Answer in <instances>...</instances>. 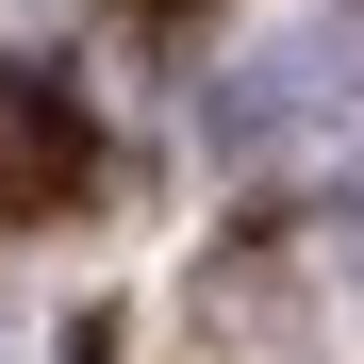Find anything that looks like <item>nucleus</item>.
<instances>
[{"label": "nucleus", "mask_w": 364, "mask_h": 364, "mask_svg": "<svg viewBox=\"0 0 364 364\" xmlns=\"http://www.w3.org/2000/svg\"><path fill=\"white\" fill-rule=\"evenodd\" d=\"M67 166H83V116H67V83L0 67V182H17V199H50Z\"/></svg>", "instance_id": "1"}]
</instances>
